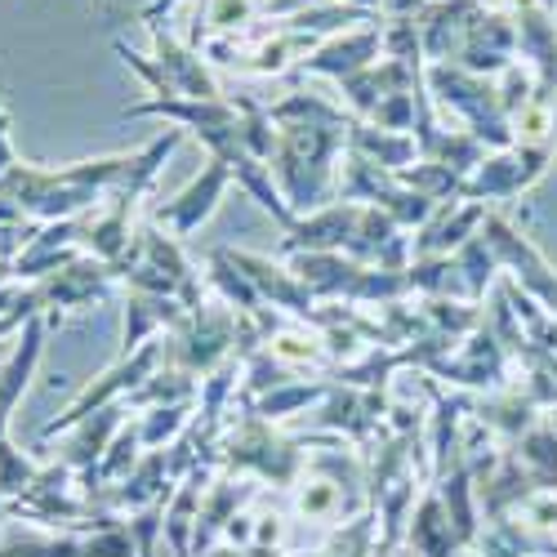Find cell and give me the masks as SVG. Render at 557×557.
I'll return each mask as SVG.
<instances>
[{
	"label": "cell",
	"instance_id": "obj_5",
	"mask_svg": "<svg viewBox=\"0 0 557 557\" xmlns=\"http://www.w3.org/2000/svg\"><path fill=\"white\" fill-rule=\"evenodd\" d=\"M40 344H45V321L32 317L27 326H23V339H18L14 357L0 366V442H5V424H10L14 401L23 397V388H27V380H32V370H36V361H40Z\"/></svg>",
	"mask_w": 557,
	"mask_h": 557
},
{
	"label": "cell",
	"instance_id": "obj_2",
	"mask_svg": "<svg viewBox=\"0 0 557 557\" xmlns=\"http://www.w3.org/2000/svg\"><path fill=\"white\" fill-rule=\"evenodd\" d=\"M482 237H486L495 263H508V268H513V282H522V290L535 295V299L557 317V272L531 250V242L518 237V232L508 227L499 214H486V219H482Z\"/></svg>",
	"mask_w": 557,
	"mask_h": 557
},
{
	"label": "cell",
	"instance_id": "obj_4",
	"mask_svg": "<svg viewBox=\"0 0 557 557\" xmlns=\"http://www.w3.org/2000/svg\"><path fill=\"white\" fill-rule=\"evenodd\" d=\"M227 183H232V170H227L219 157H210V165L188 183V188H183L174 201H165V206L157 210V223L170 227V237H188V232L201 227V219H210V210L219 206V197H223Z\"/></svg>",
	"mask_w": 557,
	"mask_h": 557
},
{
	"label": "cell",
	"instance_id": "obj_6",
	"mask_svg": "<svg viewBox=\"0 0 557 557\" xmlns=\"http://www.w3.org/2000/svg\"><path fill=\"white\" fill-rule=\"evenodd\" d=\"M326 388H308V384H295V388H272L263 401H259V414H268V420H276V414H290L295 406H308L312 397H321Z\"/></svg>",
	"mask_w": 557,
	"mask_h": 557
},
{
	"label": "cell",
	"instance_id": "obj_8",
	"mask_svg": "<svg viewBox=\"0 0 557 557\" xmlns=\"http://www.w3.org/2000/svg\"><path fill=\"white\" fill-rule=\"evenodd\" d=\"M14 165H18V161H14V144H10V116L0 112V178H5Z\"/></svg>",
	"mask_w": 557,
	"mask_h": 557
},
{
	"label": "cell",
	"instance_id": "obj_1",
	"mask_svg": "<svg viewBox=\"0 0 557 557\" xmlns=\"http://www.w3.org/2000/svg\"><path fill=\"white\" fill-rule=\"evenodd\" d=\"M424 81L437 89V99L446 108H455L463 121L473 125V138L486 148H513V129H508V116L499 108V89L486 76H473L455 63H429Z\"/></svg>",
	"mask_w": 557,
	"mask_h": 557
},
{
	"label": "cell",
	"instance_id": "obj_7",
	"mask_svg": "<svg viewBox=\"0 0 557 557\" xmlns=\"http://www.w3.org/2000/svg\"><path fill=\"white\" fill-rule=\"evenodd\" d=\"M424 5H433V0H380V14L384 18H414Z\"/></svg>",
	"mask_w": 557,
	"mask_h": 557
},
{
	"label": "cell",
	"instance_id": "obj_9",
	"mask_svg": "<svg viewBox=\"0 0 557 557\" xmlns=\"http://www.w3.org/2000/svg\"><path fill=\"white\" fill-rule=\"evenodd\" d=\"M339 5H352V10H375V14H380V0H339Z\"/></svg>",
	"mask_w": 557,
	"mask_h": 557
},
{
	"label": "cell",
	"instance_id": "obj_3",
	"mask_svg": "<svg viewBox=\"0 0 557 557\" xmlns=\"http://www.w3.org/2000/svg\"><path fill=\"white\" fill-rule=\"evenodd\" d=\"M380 54H384V18L380 23H366V27H352V32H339V36H326L299 63V72H321V76L348 81V76L366 72Z\"/></svg>",
	"mask_w": 557,
	"mask_h": 557
}]
</instances>
